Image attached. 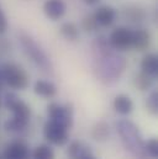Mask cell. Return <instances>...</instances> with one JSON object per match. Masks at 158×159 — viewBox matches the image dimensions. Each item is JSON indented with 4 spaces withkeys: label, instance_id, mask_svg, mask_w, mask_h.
Wrapping results in <instances>:
<instances>
[{
    "label": "cell",
    "instance_id": "cell-26",
    "mask_svg": "<svg viewBox=\"0 0 158 159\" xmlns=\"http://www.w3.org/2000/svg\"><path fill=\"white\" fill-rule=\"evenodd\" d=\"M7 27H9L7 19H6L4 11H2L1 7H0V35H4V34L6 32V30H7Z\"/></svg>",
    "mask_w": 158,
    "mask_h": 159
},
{
    "label": "cell",
    "instance_id": "cell-25",
    "mask_svg": "<svg viewBox=\"0 0 158 159\" xmlns=\"http://www.w3.org/2000/svg\"><path fill=\"white\" fill-rule=\"evenodd\" d=\"M145 151L146 154L151 158H158V141L157 138H151L145 143Z\"/></svg>",
    "mask_w": 158,
    "mask_h": 159
},
{
    "label": "cell",
    "instance_id": "cell-16",
    "mask_svg": "<svg viewBox=\"0 0 158 159\" xmlns=\"http://www.w3.org/2000/svg\"><path fill=\"white\" fill-rule=\"evenodd\" d=\"M90 153H91L90 147L79 141L71 142V144L68 146V149H67V154H68L69 159H83L85 156H88Z\"/></svg>",
    "mask_w": 158,
    "mask_h": 159
},
{
    "label": "cell",
    "instance_id": "cell-14",
    "mask_svg": "<svg viewBox=\"0 0 158 159\" xmlns=\"http://www.w3.org/2000/svg\"><path fill=\"white\" fill-rule=\"evenodd\" d=\"M113 106H114L115 111L122 116L130 115L133 110V102H132L131 98L128 95H125V94H120L118 96H115Z\"/></svg>",
    "mask_w": 158,
    "mask_h": 159
},
{
    "label": "cell",
    "instance_id": "cell-17",
    "mask_svg": "<svg viewBox=\"0 0 158 159\" xmlns=\"http://www.w3.org/2000/svg\"><path fill=\"white\" fill-rule=\"evenodd\" d=\"M27 125L29 122L24 121V120H20L17 117H11V119L6 120L5 123H4V128L6 132L9 133H12V134H21L22 132L26 131L27 128Z\"/></svg>",
    "mask_w": 158,
    "mask_h": 159
},
{
    "label": "cell",
    "instance_id": "cell-1",
    "mask_svg": "<svg viewBox=\"0 0 158 159\" xmlns=\"http://www.w3.org/2000/svg\"><path fill=\"white\" fill-rule=\"evenodd\" d=\"M95 43H96L95 49H98V53L100 54L99 64L96 67L99 77L101 78V80H106V81L118 79V77L126 68L125 58L113 52L115 49L111 48L109 41L104 36L98 37Z\"/></svg>",
    "mask_w": 158,
    "mask_h": 159
},
{
    "label": "cell",
    "instance_id": "cell-20",
    "mask_svg": "<svg viewBox=\"0 0 158 159\" xmlns=\"http://www.w3.org/2000/svg\"><path fill=\"white\" fill-rule=\"evenodd\" d=\"M109 136H110V127H109V125H108L106 122H104V121L98 122V123L93 127V129H91V137H93L95 141H98V142H104V141H106V139L109 138Z\"/></svg>",
    "mask_w": 158,
    "mask_h": 159
},
{
    "label": "cell",
    "instance_id": "cell-8",
    "mask_svg": "<svg viewBox=\"0 0 158 159\" xmlns=\"http://www.w3.org/2000/svg\"><path fill=\"white\" fill-rule=\"evenodd\" d=\"M109 44L118 52L130 49L132 47V30L126 26H118L109 36Z\"/></svg>",
    "mask_w": 158,
    "mask_h": 159
},
{
    "label": "cell",
    "instance_id": "cell-2",
    "mask_svg": "<svg viewBox=\"0 0 158 159\" xmlns=\"http://www.w3.org/2000/svg\"><path fill=\"white\" fill-rule=\"evenodd\" d=\"M116 129L126 149H128L135 157L145 159L147 157L145 151V141L138 131V127L130 120H120L116 122Z\"/></svg>",
    "mask_w": 158,
    "mask_h": 159
},
{
    "label": "cell",
    "instance_id": "cell-19",
    "mask_svg": "<svg viewBox=\"0 0 158 159\" xmlns=\"http://www.w3.org/2000/svg\"><path fill=\"white\" fill-rule=\"evenodd\" d=\"M153 79H155L153 77H151V75H148V74H146V73H143L141 70L140 73H137L135 75V78H133V85L140 91H147V90H150L152 88Z\"/></svg>",
    "mask_w": 158,
    "mask_h": 159
},
{
    "label": "cell",
    "instance_id": "cell-5",
    "mask_svg": "<svg viewBox=\"0 0 158 159\" xmlns=\"http://www.w3.org/2000/svg\"><path fill=\"white\" fill-rule=\"evenodd\" d=\"M47 115L51 121L69 129L73 126V106L71 104L59 105L57 102H51L47 106Z\"/></svg>",
    "mask_w": 158,
    "mask_h": 159
},
{
    "label": "cell",
    "instance_id": "cell-12",
    "mask_svg": "<svg viewBox=\"0 0 158 159\" xmlns=\"http://www.w3.org/2000/svg\"><path fill=\"white\" fill-rule=\"evenodd\" d=\"M151 34L148 30L146 29H137L135 31H132V47L138 51V52H143L146 51L150 46H151Z\"/></svg>",
    "mask_w": 158,
    "mask_h": 159
},
{
    "label": "cell",
    "instance_id": "cell-23",
    "mask_svg": "<svg viewBox=\"0 0 158 159\" xmlns=\"http://www.w3.org/2000/svg\"><path fill=\"white\" fill-rule=\"evenodd\" d=\"M80 27H81V30H83L84 32H86V34H93V32H95V31L98 30L99 25H98V22L95 21V19H94L93 15H86V16L83 17V20H81V22H80Z\"/></svg>",
    "mask_w": 158,
    "mask_h": 159
},
{
    "label": "cell",
    "instance_id": "cell-27",
    "mask_svg": "<svg viewBox=\"0 0 158 159\" xmlns=\"http://www.w3.org/2000/svg\"><path fill=\"white\" fill-rule=\"evenodd\" d=\"M85 5H89V6H93V5H98L101 0H81Z\"/></svg>",
    "mask_w": 158,
    "mask_h": 159
},
{
    "label": "cell",
    "instance_id": "cell-13",
    "mask_svg": "<svg viewBox=\"0 0 158 159\" xmlns=\"http://www.w3.org/2000/svg\"><path fill=\"white\" fill-rule=\"evenodd\" d=\"M34 91L41 98L52 99L57 95V86L48 80H37L34 85Z\"/></svg>",
    "mask_w": 158,
    "mask_h": 159
},
{
    "label": "cell",
    "instance_id": "cell-30",
    "mask_svg": "<svg viewBox=\"0 0 158 159\" xmlns=\"http://www.w3.org/2000/svg\"><path fill=\"white\" fill-rule=\"evenodd\" d=\"M0 107H1V99H0Z\"/></svg>",
    "mask_w": 158,
    "mask_h": 159
},
{
    "label": "cell",
    "instance_id": "cell-11",
    "mask_svg": "<svg viewBox=\"0 0 158 159\" xmlns=\"http://www.w3.org/2000/svg\"><path fill=\"white\" fill-rule=\"evenodd\" d=\"M67 5L63 0H47L43 4V14L51 21H57L66 15Z\"/></svg>",
    "mask_w": 158,
    "mask_h": 159
},
{
    "label": "cell",
    "instance_id": "cell-10",
    "mask_svg": "<svg viewBox=\"0 0 158 159\" xmlns=\"http://www.w3.org/2000/svg\"><path fill=\"white\" fill-rule=\"evenodd\" d=\"M2 157L4 159H30L31 153L26 143L21 141H14L6 146Z\"/></svg>",
    "mask_w": 158,
    "mask_h": 159
},
{
    "label": "cell",
    "instance_id": "cell-9",
    "mask_svg": "<svg viewBox=\"0 0 158 159\" xmlns=\"http://www.w3.org/2000/svg\"><path fill=\"white\" fill-rule=\"evenodd\" d=\"M93 16L99 26L109 27L115 22L118 12H116V9L113 7L111 5H100V6H98V9L93 14Z\"/></svg>",
    "mask_w": 158,
    "mask_h": 159
},
{
    "label": "cell",
    "instance_id": "cell-29",
    "mask_svg": "<svg viewBox=\"0 0 158 159\" xmlns=\"http://www.w3.org/2000/svg\"><path fill=\"white\" fill-rule=\"evenodd\" d=\"M0 159H4V157H2V156H1V154H0Z\"/></svg>",
    "mask_w": 158,
    "mask_h": 159
},
{
    "label": "cell",
    "instance_id": "cell-22",
    "mask_svg": "<svg viewBox=\"0 0 158 159\" xmlns=\"http://www.w3.org/2000/svg\"><path fill=\"white\" fill-rule=\"evenodd\" d=\"M32 159H54V152L48 144H40L32 153Z\"/></svg>",
    "mask_w": 158,
    "mask_h": 159
},
{
    "label": "cell",
    "instance_id": "cell-3",
    "mask_svg": "<svg viewBox=\"0 0 158 159\" xmlns=\"http://www.w3.org/2000/svg\"><path fill=\"white\" fill-rule=\"evenodd\" d=\"M17 37H19L20 44L24 48V52L26 53V56L39 67L41 70H43L46 73H51L53 70V66H52L48 56L46 54V52L42 49V47L39 43L26 32L17 34Z\"/></svg>",
    "mask_w": 158,
    "mask_h": 159
},
{
    "label": "cell",
    "instance_id": "cell-24",
    "mask_svg": "<svg viewBox=\"0 0 158 159\" xmlns=\"http://www.w3.org/2000/svg\"><path fill=\"white\" fill-rule=\"evenodd\" d=\"M146 109H147V111H148L150 114L157 115V112H158V91L157 90H153V91L148 95V98H147V100H146Z\"/></svg>",
    "mask_w": 158,
    "mask_h": 159
},
{
    "label": "cell",
    "instance_id": "cell-15",
    "mask_svg": "<svg viewBox=\"0 0 158 159\" xmlns=\"http://www.w3.org/2000/svg\"><path fill=\"white\" fill-rule=\"evenodd\" d=\"M141 70L153 78L158 74V57L156 53H147L141 61Z\"/></svg>",
    "mask_w": 158,
    "mask_h": 159
},
{
    "label": "cell",
    "instance_id": "cell-18",
    "mask_svg": "<svg viewBox=\"0 0 158 159\" xmlns=\"http://www.w3.org/2000/svg\"><path fill=\"white\" fill-rule=\"evenodd\" d=\"M59 34L64 40L69 41V42H74L79 39V29L74 22L67 21L63 22L59 27Z\"/></svg>",
    "mask_w": 158,
    "mask_h": 159
},
{
    "label": "cell",
    "instance_id": "cell-7",
    "mask_svg": "<svg viewBox=\"0 0 158 159\" xmlns=\"http://www.w3.org/2000/svg\"><path fill=\"white\" fill-rule=\"evenodd\" d=\"M4 105H5L6 109H9L12 112V116L14 117H17V119L24 120L26 122H30V119H31V109L16 94H14V93H6L5 94V99H4Z\"/></svg>",
    "mask_w": 158,
    "mask_h": 159
},
{
    "label": "cell",
    "instance_id": "cell-6",
    "mask_svg": "<svg viewBox=\"0 0 158 159\" xmlns=\"http://www.w3.org/2000/svg\"><path fill=\"white\" fill-rule=\"evenodd\" d=\"M43 137L53 146H66L69 141V132L66 127L48 120L43 125Z\"/></svg>",
    "mask_w": 158,
    "mask_h": 159
},
{
    "label": "cell",
    "instance_id": "cell-21",
    "mask_svg": "<svg viewBox=\"0 0 158 159\" xmlns=\"http://www.w3.org/2000/svg\"><path fill=\"white\" fill-rule=\"evenodd\" d=\"M123 14H125V17L132 22H140L145 19L146 14L145 11L138 7V6H135V5H131V6H127L125 10H123Z\"/></svg>",
    "mask_w": 158,
    "mask_h": 159
},
{
    "label": "cell",
    "instance_id": "cell-4",
    "mask_svg": "<svg viewBox=\"0 0 158 159\" xmlns=\"http://www.w3.org/2000/svg\"><path fill=\"white\" fill-rule=\"evenodd\" d=\"M0 81L14 90H25L30 84L27 72L16 63H2L0 66Z\"/></svg>",
    "mask_w": 158,
    "mask_h": 159
},
{
    "label": "cell",
    "instance_id": "cell-28",
    "mask_svg": "<svg viewBox=\"0 0 158 159\" xmlns=\"http://www.w3.org/2000/svg\"><path fill=\"white\" fill-rule=\"evenodd\" d=\"M83 159H96L94 156H93V153H90V154H88V156H85Z\"/></svg>",
    "mask_w": 158,
    "mask_h": 159
}]
</instances>
